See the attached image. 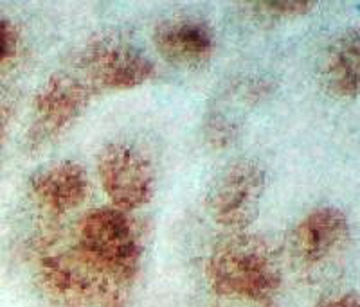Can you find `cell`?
I'll list each match as a JSON object with an SVG mask.
<instances>
[{"instance_id":"7c38bea8","label":"cell","mask_w":360,"mask_h":307,"mask_svg":"<svg viewBox=\"0 0 360 307\" xmlns=\"http://www.w3.org/2000/svg\"><path fill=\"white\" fill-rule=\"evenodd\" d=\"M321 88L335 99L360 95V25L335 34L324 49L317 70Z\"/></svg>"},{"instance_id":"5b68a950","label":"cell","mask_w":360,"mask_h":307,"mask_svg":"<svg viewBox=\"0 0 360 307\" xmlns=\"http://www.w3.org/2000/svg\"><path fill=\"white\" fill-rule=\"evenodd\" d=\"M94 95L92 86L76 70L51 74L33 97L25 137L27 148L38 151L56 140L82 117Z\"/></svg>"},{"instance_id":"7a4b0ae2","label":"cell","mask_w":360,"mask_h":307,"mask_svg":"<svg viewBox=\"0 0 360 307\" xmlns=\"http://www.w3.org/2000/svg\"><path fill=\"white\" fill-rule=\"evenodd\" d=\"M205 280L214 295L256 307H276L283 271L276 250L258 233L231 232L205 261Z\"/></svg>"},{"instance_id":"4fadbf2b","label":"cell","mask_w":360,"mask_h":307,"mask_svg":"<svg viewBox=\"0 0 360 307\" xmlns=\"http://www.w3.org/2000/svg\"><path fill=\"white\" fill-rule=\"evenodd\" d=\"M315 2L308 0H269L258 2L256 9L270 18H301L314 11Z\"/></svg>"},{"instance_id":"ba28073f","label":"cell","mask_w":360,"mask_h":307,"mask_svg":"<svg viewBox=\"0 0 360 307\" xmlns=\"http://www.w3.org/2000/svg\"><path fill=\"white\" fill-rule=\"evenodd\" d=\"M274 86L259 76H236L218 88L204 115L205 142L213 148H229L238 139L254 108L269 97Z\"/></svg>"},{"instance_id":"52a82bcc","label":"cell","mask_w":360,"mask_h":307,"mask_svg":"<svg viewBox=\"0 0 360 307\" xmlns=\"http://www.w3.org/2000/svg\"><path fill=\"white\" fill-rule=\"evenodd\" d=\"M96 171L110 205L135 212L152 203L157 191V172L144 149L127 140L105 144L96 158Z\"/></svg>"},{"instance_id":"277c9868","label":"cell","mask_w":360,"mask_h":307,"mask_svg":"<svg viewBox=\"0 0 360 307\" xmlns=\"http://www.w3.org/2000/svg\"><path fill=\"white\" fill-rule=\"evenodd\" d=\"M266 191V172L252 158L225 165L205 193V209L217 225L229 232H247L258 219Z\"/></svg>"},{"instance_id":"3957f363","label":"cell","mask_w":360,"mask_h":307,"mask_svg":"<svg viewBox=\"0 0 360 307\" xmlns=\"http://www.w3.org/2000/svg\"><path fill=\"white\" fill-rule=\"evenodd\" d=\"M79 252L101 275L131 291L144 262V238L131 212L114 205L92 209L74 236Z\"/></svg>"},{"instance_id":"30bf717a","label":"cell","mask_w":360,"mask_h":307,"mask_svg":"<svg viewBox=\"0 0 360 307\" xmlns=\"http://www.w3.org/2000/svg\"><path fill=\"white\" fill-rule=\"evenodd\" d=\"M27 193L41 212L62 217L85 203L90 180L82 164L74 160H56L38 168L29 177Z\"/></svg>"},{"instance_id":"9c48e42d","label":"cell","mask_w":360,"mask_h":307,"mask_svg":"<svg viewBox=\"0 0 360 307\" xmlns=\"http://www.w3.org/2000/svg\"><path fill=\"white\" fill-rule=\"evenodd\" d=\"M349 238L348 216L333 205H323L299 219L288 236V252L299 266L317 268L330 261Z\"/></svg>"},{"instance_id":"5bb4252c","label":"cell","mask_w":360,"mask_h":307,"mask_svg":"<svg viewBox=\"0 0 360 307\" xmlns=\"http://www.w3.org/2000/svg\"><path fill=\"white\" fill-rule=\"evenodd\" d=\"M22 33L20 27L9 17L0 18V62L2 67L11 65L20 54Z\"/></svg>"},{"instance_id":"9a60e30c","label":"cell","mask_w":360,"mask_h":307,"mask_svg":"<svg viewBox=\"0 0 360 307\" xmlns=\"http://www.w3.org/2000/svg\"><path fill=\"white\" fill-rule=\"evenodd\" d=\"M314 307H360V291L352 289L337 293V295L323 296L315 302Z\"/></svg>"},{"instance_id":"8fae6325","label":"cell","mask_w":360,"mask_h":307,"mask_svg":"<svg viewBox=\"0 0 360 307\" xmlns=\"http://www.w3.org/2000/svg\"><path fill=\"white\" fill-rule=\"evenodd\" d=\"M152 40L157 54L176 69H202L211 62L217 49L213 27L202 18L162 20L153 29Z\"/></svg>"},{"instance_id":"8992f818","label":"cell","mask_w":360,"mask_h":307,"mask_svg":"<svg viewBox=\"0 0 360 307\" xmlns=\"http://www.w3.org/2000/svg\"><path fill=\"white\" fill-rule=\"evenodd\" d=\"M74 70L99 92L134 90L153 79L155 63L124 38L107 34L86 43L78 54Z\"/></svg>"},{"instance_id":"6da1fadb","label":"cell","mask_w":360,"mask_h":307,"mask_svg":"<svg viewBox=\"0 0 360 307\" xmlns=\"http://www.w3.org/2000/svg\"><path fill=\"white\" fill-rule=\"evenodd\" d=\"M29 273L38 295L51 307H128L130 291L99 273L74 239H34Z\"/></svg>"}]
</instances>
